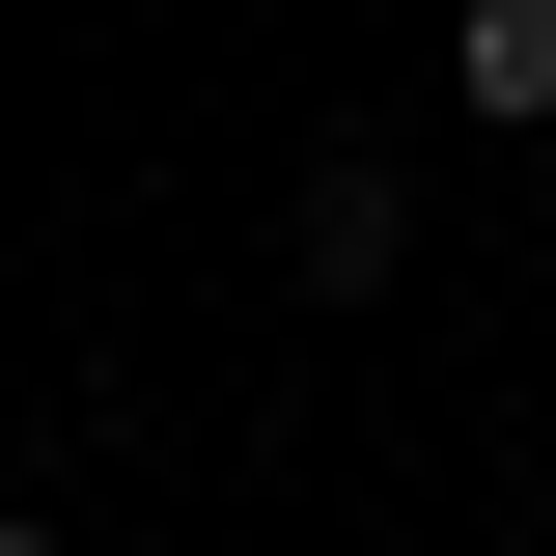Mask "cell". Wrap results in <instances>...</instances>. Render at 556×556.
I'll return each mask as SVG.
<instances>
[{
	"label": "cell",
	"instance_id": "cell-1",
	"mask_svg": "<svg viewBox=\"0 0 556 556\" xmlns=\"http://www.w3.org/2000/svg\"><path fill=\"white\" fill-rule=\"evenodd\" d=\"M445 84H473V112H556V0H473V28H445Z\"/></svg>",
	"mask_w": 556,
	"mask_h": 556
},
{
	"label": "cell",
	"instance_id": "cell-2",
	"mask_svg": "<svg viewBox=\"0 0 556 556\" xmlns=\"http://www.w3.org/2000/svg\"><path fill=\"white\" fill-rule=\"evenodd\" d=\"M0 556H56V529H0Z\"/></svg>",
	"mask_w": 556,
	"mask_h": 556
}]
</instances>
